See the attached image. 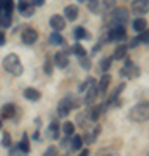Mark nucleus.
Instances as JSON below:
<instances>
[{"instance_id":"obj_35","label":"nucleus","mask_w":149,"mask_h":156,"mask_svg":"<svg viewBox=\"0 0 149 156\" xmlns=\"http://www.w3.org/2000/svg\"><path fill=\"white\" fill-rule=\"evenodd\" d=\"M26 5H28V2H26V0H19V11H23V9H24Z\"/></svg>"},{"instance_id":"obj_31","label":"nucleus","mask_w":149,"mask_h":156,"mask_svg":"<svg viewBox=\"0 0 149 156\" xmlns=\"http://www.w3.org/2000/svg\"><path fill=\"white\" fill-rule=\"evenodd\" d=\"M73 50H75V54H76L78 57H80V56H85V54H87V50L83 49V47H82L80 44H76V45H75V49H73Z\"/></svg>"},{"instance_id":"obj_4","label":"nucleus","mask_w":149,"mask_h":156,"mask_svg":"<svg viewBox=\"0 0 149 156\" xmlns=\"http://www.w3.org/2000/svg\"><path fill=\"white\" fill-rule=\"evenodd\" d=\"M73 106H75V102L71 101V97H64V99L59 101V104H57V115L59 116H68L69 115V111L73 109Z\"/></svg>"},{"instance_id":"obj_17","label":"nucleus","mask_w":149,"mask_h":156,"mask_svg":"<svg viewBox=\"0 0 149 156\" xmlns=\"http://www.w3.org/2000/svg\"><path fill=\"white\" fill-rule=\"evenodd\" d=\"M102 111H104V106H94L90 111H87V115H88V118H90L92 122H97L99 116L102 115Z\"/></svg>"},{"instance_id":"obj_33","label":"nucleus","mask_w":149,"mask_h":156,"mask_svg":"<svg viewBox=\"0 0 149 156\" xmlns=\"http://www.w3.org/2000/svg\"><path fill=\"white\" fill-rule=\"evenodd\" d=\"M57 153H59V149H57L55 146H50L49 149L45 151V154H49V156H54V154H57Z\"/></svg>"},{"instance_id":"obj_36","label":"nucleus","mask_w":149,"mask_h":156,"mask_svg":"<svg viewBox=\"0 0 149 156\" xmlns=\"http://www.w3.org/2000/svg\"><path fill=\"white\" fill-rule=\"evenodd\" d=\"M4 44H5V35H4L2 31H0V47H2Z\"/></svg>"},{"instance_id":"obj_29","label":"nucleus","mask_w":149,"mask_h":156,"mask_svg":"<svg viewBox=\"0 0 149 156\" xmlns=\"http://www.w3.org/2000/svg\"><path fill=\"white\" fill-rule=\"evenodd\" d=\"M123 89H125V85H123V83H120V85H118V89H116L115 92L111 94V97H109V102H115V101L118 99V95H120V92H122Z\"/></svg>"},{"instance_id":"obj_34","label":"nucleus","mask_w":149,"mask_h":156,"mask_svg":"<svg viewBox=\"0 0 149 156\" xmlns=\"http://www.w3.org/2000/svg\"><path fill=\"white\" fill-rule=\"evenodd\" d=\"M140 42H142V40H140V37H137V38H133V40H132V44H130V47H137V45L140 44Z\"/></svg>"},{"instance_id":"obj_28","label":"nucleus","mask_w":149,"mask_h":156,"mask_svg":"<svg viewBox=\"0 0 149 156\" xmlns=\"http://www.w3.org/2000/svg\"><path fill=\"white\" fill-rule=\"evenodd\" d=\"M21 12H23V16H24V17H31V16L35 14V5H31V4H28V5L24 7V9H23Z\"/></svg>"},{"instance_id":"obj_27","label":"nucleus","mask_w":149,"mask_h":156,"mask_svg":"<svg viewBox=\"0 0 149 156\" xmlns=\"http://www.w3.org/2000/svg\"><path fill=\"white\" fill-rule=\"evenodd\" d=\"M111 61H113L111 57H104V59H102V61L99 62L101 71H108V69H109V66H111Z\"/></svg>"},{"instance_id":"obj_22","label":"nucleus","mask_w":149,"mask_h":156,"mask_svg":"<svg viewBox=\"0 0 149 156\" xmlns=\"http://www.w3.org/2000/svg\"><path fill=\"white\" fill-rule=\"evenodd\" d=\"M83 2L87 4V7L92 12H99V9H101V2L99 0H83Z\"/></svg>"},{"instance_id":"obj_15","label":"nucleus","mask_w":149,"mask_h":156,"mask_svg":"<svg viewBox=\"0 0 149 156\" xmlns=\"http://www.w3.org/2000/svg\"><path fill=\"white\" fill-rule=\"evenodd\" d=\"M109 83H111V75L104 73V75L101 76L99 83H97V90H99V92H106V90H108V87H109Z\"/></svg>"},{"instance_id":"obj_7","label":"nucleus","mask_w":149,"mask_h":156,"mask_svg":"<svg viewBox=\"0 0 149 156\" xmlns=\"http://www.w3.org/2000/svg\"><path fill=\"white\" fill-rule=\"evenodd\" d=\"M113 21H115V24H125L128 21V11L125 7L115 9V12H113Z\"/></svg>"},{"instance_id":"obj_14","label":"nucleus","mask_w":149,"mask_h":156,"mask_svg":"<svg viewBox=\"0 0 149 156\" xmlns=\"http://www.w3.org/2000/svg\"><path fill=\"white\" fill-rule=\"evenodd\" d=\"M99 132H101V128L99 127H94L90 132H85V135L82 137V140H83V142H87V144H90V142H94V140L97 139Z\"/></svg>"},{"instance_id":"obj_8","label":"nucleus","mask_w":149,"mask_h":156,"mask_svg":"<svg viewBox=\"0 0 149 156\" xmlns=\"http://www.w3.org/2000/svg\"><path fill=\"white\" fill-rule=\"evenodd\" d=\"M97 94H99V90H97V82H95V83L87 87V95H85L83 102H85V104H94L95 99H97Z\"/></svg>"},{"instance_id":"obj_24","label":"nucleus","mask_w":149,"mask_h":156,"mask_svg":"<svg viewBox=\"0 0 149 156\" xmlns=\"http://www.w3.org/2000/svg\"><path fill=\"white\" fill-rule=\"evenodd\" d=\"M147 28V24H146V21H144L142 17H139V19H135V21H133V30H135V31H139V33H140V31H142V30H146Z\"/></svg>"},{"instance_id":"obj_25","label":"nucleus","mask_w":149,"mask_h":156,"mask_svg":"<svg viewBox=\"0 0 149 156\" xmlns=\"http://www.w3.org/2000/svg\"><path fill=\"white\" fill-rule=\"evenodd\" d=\"M80 66L83 68V69H90V66H92V61H90V57L85 54V56H80Z\"/></svg>"},{"instance_id":"obj_38","label":"nucleus","mask_w":149,"mask_h":156,"mask_svg":"<svg viewBox=\"0 0 149 156\" xmlns=\"http://www.w3.org/2000/svg\"><path fill=\"white\" fill-rule=\"evenodd\" d=\"M113 2H115V0H104L106 7H111V5H113Z\"/></svg>"},{"instance_id":"obj_26","label":"nucleus","mask_w":149,"mask_h":156,"mask_svg":"<svg viewBox=\"0 0 149 156\" xmlns=\"http://www.w3.org/2000/svg\"><path fill=\"white\" fill-rule=\"evenodd\" d=\"M17 149H21L23 153H30V142H28V135L26 134L23 135V140H21V144H19Z\"/></svg>"},{"instance_id":"obj_11","label":"nucleus","mask_w":149,"mask_h":156,"mask_svg":"<svg viewBox=\"0 0 149 156\" xmlns=\"http://www.w3.org/2000/svg\"><path fill=\"white\" fill-rule=\"evenodd\" d=\"M127 52H128V47L127 45H120V47H116L115 52H113V57L111 59H115V61H122L127 57Z\"/></svg>"},{"instance_id":"obj_30","label":"nucleus","mask_w":149,"mask_h":156,"mask_svg":"<svg viewBox=\"0 0 149 156\" xmlns=\"http://www.w3.org/2000/svg\"><path fill=\"white\" fill-rule=\"evenodd\" d=\"M2 146L4 147H11V135H9V132H4V135H2Z\"/></svg>"},{"instance_id":"obj_37","label":"nucleus","mask_w":149,"mask_h":156,"mask_svg":"<svg viewBox=\"0 0 149 156\" xmlns=\"http://www.w3.org/2000/svg\"><path fill=\"white\" fill-rule=\"evenodd\" d=\"M45 0H33V5H42Z\"/></svg>"},{"instance_id":"obj_20","label":"nucleus","mask_w":149,"mask_h":156,"mask_svg":"<svg viewBox=\"0 0 149 156\" xmlns=\"http://www.w3.org/2000/svg\"><path fill=\"white\" fill-rule=\"evenodd\" d=\"M75 38L76 40H83V38H90V35L87 33V30L85 28H82V26H78V28H75Z\"/></svg>"},{"instance_id":"obj_3","label":"nucleus","mask_w":149,"mask_h":156,"mask_svg":"<svg viewBox=\"0 0 149 156\" xmlns=\"http://www.w3.org/2000/svg\"><path fill=\"white\" fill-rule=\"evenodd\" d=\"M38 40V31L35 28H24L21 33V42L24 45H33Z\"/></svg>"},{"instance_id":"obj_13","label":"nucleus","mask_w":149,"mask_h":156,"mask_svg":"<svg viewBox=\"0 0 149 156\" xmlns=\"http://www.w3.org/2000/svg\"><path fill=\"white\" fill-rule=\"evenodd\" d=\"M78 14H80V11H78L76 5H68L66 9H64V19H69V21H75V19H78Z\"/></svg>"},{"instance_id":"obj_9","label":"nucleus","mask_w":149,"mask_h":156,"mask_svg":"<svg viewBox=\"0 0 149 156\" xmlns=\"http://www.w3.org/2000/svg\"><path fill=\"white\" fill-rule=\"evenodd\" d=\"M50 26H52V30H55V31L64 30L66 28V19H64V16H59V14L52 16L50 17Z\"/></svg>"},{"instance_id":"obj_23","label":"nucleus","mask_w":149,"mask_h":156,"mask_svg":"<svg viewBox=\"0 0 149 156\" xmlns=\"http://www.w3.org/2000/svg\"><path fill=\"white\" fill-rule=\"evenodd\" d=\"M62 132H64L66 137H71V135L75 134V125H73L71 122H66L64 125H62Z\"/></svg>"},{"instance_id":"obj_2","label":"nucleus","mask_w":149,"mask_h":156,"mask_svg":"<svg viewBox=\"0 0 149 156\" xmlns=\"http://www.w3.org/2000/svg\"><path fill=\"white\" fill-rule=\"evenodd\" d=\"M128 116H130V120L132 122H137V123H142L147 120L149 116V106L147 102H139L137 106H133L132 109H130V113H128Z\"/></svg>"},{"instance_id":"obj_19","label":"nucleus","mask_w":149,"mask_h":156,"mask_svg":"<svg viewBox=\"0 0 149 156\" xmlns=\"http://www.w3.org/2000/svg\"><path fill=\"white\" fill-rule=\"evenodd\" d=\"M82 144H83L82 135H75V134H73V139H71V142H69L71 149H73V151H78L80 147H82Z\"/></svg>"},{"instance_id":"obj_16","label":"nucleus","mask_w":149,"mask_h":156,"mask_svg":"<svg viewBox=\"0 0 149 156\" xmlns=\"http://www.w3.org/2000/svg\"><path fill=\"white\" fill-rule=\"evenodd\" d=\"M24 97H26L28 101H31V102H37V101H40V97H42V94H40L37 89H26L24 90Z\"/></svg>"},{"instance_id":"obj_10","label":"nucleus","mask_w":149,"mask_h":156,"mask_svg":"<svg viewBox=\"0 0 149 156\" xmlns=\"http://www.w3.org/2000/svg\"><path fill=\"white\" fill-rule=\"evenodd\" d=\"M14 113H16V106L14 104H4V106L0 108V116L2 118H12L14 116Z\"/></svg>"},{"instance_id":"obj_32","label":"nucleus","mask_w":149,"mask_h":156,"mask_svg":"<svg viewBox=\"0 0 149 156\" xmlns=\"http://www.w3.org/2000/svg\"><path fill=\"white\" fill-rule=\"evenodd\" d=\"M44 69H45V73H47V75H50V73H52V62H50V59H47V61H45Z\"/></svg>"},{"instance_id":"obj_40","label":"nucleus","mask_w":149,"mask_h":156,"mask_svg":"<svg viewBox=\"0 0 149 156\" xmlns=\"http://www.w3.org/2000/svg\"><path fill=\"white\" fill-rule=\"evenodd\" d=\"M78 2H83V0H78Z\"/></svg>"},{"instance_id":"obj_21","label":"nucleus","mask_w":149,"mask_h":156,"mask_svg":"<svg viewBox=\"0 0 149 156\" xmlns=\"http://www.w3.org/2000/svg\"><path fill=\"white\" fill-rule=\"evenodd\" d=\"M50 44H52V45H62V44H64L62 35L59 33V31H54V33L50 35Z\"/></svg>"},{"instance_id":"obj_39","label":"nucleus","mask_w":149,"mask_h":156,"mask_svg":"<svg viewBox=\"0 0 149 156\" xmlns=\"http://www.w3.org/2000/svg\"><path fill=\"white\" fill-rule=\"evenodd\" d=\"M0 128H2V120H0Z\"/></svg>"},{"instance_id":"obj_6","label":"nucleus","mask_w":149,"mask_h":156,"mask_svg":"<svg viewBox=\"0 0 149 156\" xmlns=\"http://www.w3.org/2000/svg\"><path fill=\"white\" fill-rule=\"evenodd\" d=\"M132 11H133V14H137V16H144V14H147V11H149V0H133V2H132Z\"/></svg>"},{"instance_id":"obj_18","label":"nucleus","mask_w":149,"mask_h":156,"mask_svg":"<svg viewBox=\"0 0 149 156\" xmlns=\"http://www.w3.org/2000/svg\"><path fill=\"white\" fill-rule=\"evenodd\" d=\"M47 137H50V139H57L59 137V125L57 123H50L49 130H47Z\"/></svg>"},{"instance_id":"obj_12","label":"nucleus","mask_w":149,"mask_h":156,"mask_svg":"<svg viewBox=\"0 0 149 156\" xmlns=\"http://www.w3.org/2000/svg\"><path fill=\"white\" fill-rule=\"evenodd\" d=\"M54 64L57 68H68V64H69V59H68L66 54H61V52H57L54 56Z\"/></svg>"},{"instance_id":"obj_5","label":"nucleus","mask_w":149,"mask_h":156,"mask_svg":"<svg viewBox=\"0 0 149 156\" xmlns=\"http://www.w3.org/2000/svg\"><path fill=\"white\" fill-rule=\"evenodd\" d=\"M127 38V30L123 24H115L113 28L109 30V40H125Z\"/></svg>"},{"instance_id":"obj_1","label":"nucleus","mask_w":149,"mask_h":156,"mask_svg":"<svg viewBox=\"0 0 149 156\" xmlns=\"http://www.w3.org/2000/svg\"><path fill=\"white\" fill-rule=\"evenodd\" d=\"M2 66L5 68L9 73H12V75H23V64L21 61H19V57L16 56V54H9V56H5V59L2 61Z\"/></svg>"}]
</instances>
